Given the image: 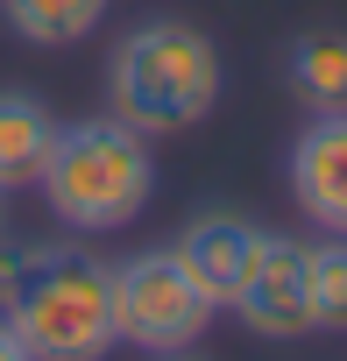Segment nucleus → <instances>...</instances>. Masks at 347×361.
<instances>
[{
  "label": "nucleus",
  "instance_id": "nucleus-8",
  "mask_svg": "<svg viewBox=\"0 0 347 361\" xmlns=\"http://www.w3.org/2000/svg\"><path fill=\"white\" fill-rule=\"evenodd\" d=\"M57 149V121L29 92H0V192L43 185V163Z\"/></svg>",
  "mask_w": 347,
  "mask_h": 361
},
{
  "label": "nucleus",
  "instance_id": "nucleus-10",
  "mask_svg": "<svg viewBox=\"0 0 347 361\" xmlns=\"http://www.w3.org/2000/svg\"><path fill=\"white\" fill-rule=\"evenodd\" d=\"M8 29L36 50H64V43H85L99 22H106V0H0Z\"/></svg>",
  "mask_w": 347,
  "mask_h": 361
},
{
  "label": "nucleus",
  "instance_id": "nucleus-12",
  "mask_svg": "<svg viewBox=\"0 0 347 361\" xmlns=\"http://www.w3.org/2000/svg\"><path fill=\"white\" fill-rule=\"evenodd\" d=\"M0 361H36V354L15 340V326H8V319H0Z\"/></svg>",
  "mask_w": 347,
  "mask_h": 361
},
{
  "label": "nucleus",
  "instance_id": "nucleus-1",
  "mask_svg": "<svg viewBox=\"0 0 347 361\" xmlns=\"http://www.w3.org/2000/svg\"><path fill=\"white\" fill-rule=\"evenodd\" d=\"M0 319L36 361H106L114 333V262L85 248H22L0 262Z\"/></svg>",
  "mask_w": 347,
  "mask_h": 361
},
{
  "label": "nucleus",
  "instance_id": "nucleus-11",
  "mask_svg": "<svg viewBox=\"0 0 347 361\" xmlns=\"http://www.w3.org/2000/svg\"><path fill=\"white\" fill-rule=\"evenodd\" d=\"M305 290H312V333L319 326H347V241H319L305 248Z\"/></svg>",
  "mask_w": 347,
  "mask_h": 361
},
{
  "label": "nucleus",
  "instance_id": "nucleus-3",
  "mask_svg": "<svg viewBox=\"0 0 347 361\" xmlns=\"http://www.w3.org/2000/svg\"><path fill=\"white\" fill-rule=\"evenodd\" d=\"M43 199L71 234H114V227L142 220V206L156 199L149 135H135L114 114L57 128V149L43 163Z\"/></svg>",
  "mask_w": 347,
  "mask_h": 361
},
{
  "label": "nucleus",
  "instance_id": "nucleus-2",
  "mask_svg": "<svg viewBox=\"0 0 347 361\" xmlns=\"http://www.w3.org/2000/svg\"><path fill=\"white\" fill-rule=\"evenodd\" d=\"M106 99L135 135H185L220 106V50L192 22H142L106 57Z\"/></svg>",
  "mask_w": 347,
  "mask_h": 361
},
{
  "label": "nucleus",
  "instance_id": "nucleus-7",
  "mask_svg": "<svg viewBox=\"0 0 347 361\" xmlns=\"http://www.w3.org/2000/svg\"><path fill=\"white\" fill-rule=\"evenodd\" d=\"M255 248H262V227L241 220V213H199V220L178 234V255H185V269L206 283L213 305H234V290H241Z\"/></svg>",
  "mask_w": 347,
  "mask_h": 361
},
{
  "label": "nucleus",
  "instance_id": "nucleus-14",
  "mask_svg": "<svg viewBox=\"0 0 347 361\" xmlns=\"http://www.w3.org/2000/svg\"><path fill=\"white\" fill-rule=\"evenodd\" d=\"M156 361H199V354H192V347H185V354H156Z\"/></svg>",
  "mask_w": 347,
  "mask_h": 361
},
{
  "label": "nucleus",
  "instance_id": "nucleus-9",
  "mask_svg": "<svg viewBox=\"0 0 347 361\" xmlns=\"http://www.w3.org/2000/svg\"><path fill=\"white\" fill-rule=\"evenodd\" d=\"M284 71L312 114H347V29H305L291 43Z\"/></svg>",
  "mask_w": 347,
  "mask_h": 361
},
{
  "label": "nucleus",
  "instance_id": "nucleus-5",
  "mask_svg": "<svg viewBox=\"0 0 347 361\" xmlns=\"http://www.w3.org/2000/svg\"><path fill=\"white\" fill-rule=\"evenodd\" d=\"M234 312H241V326L262 333V340H298V333H312L305 241L262 227V248H255V262H248V276H241V290H234Z\"/></svg>",
  "mask_w": 347,
  "mask_h": 361
},
{
  "label": "nucleus",
  "instance_id": "nucleus-13",
  "mask_svg": "<svg viewBox=\"0 0 347 361\" xmlns=\"http://www.w3.org/2000/svg\"><path fill=\"white\" fill-rule=\"evenodd\" d=\"M0 241H8V192H0Z\"/></svg>",
  "mask_w": 347,
  "mask_h": 361
},
{
  "label": "nucleus",
  "instance_id": "nucleus-6",
  "mask_svg": "<svg viewBox=\"0 0 347 361\" xmlns=\"http://www.w3.org/2000/svg\"><path fill=\"white\" fill-rule=\"evenodd\" d=\"M291 199L312 227L347 241V114H312L291 142Z\"/></svg>",
  "mask_w": 347,
  "mask_h": 361
},
{
  "label": "nucleus",
  "instance_id": "nucleus-4",
  "mask_svg": "<svg viewBox=\"0 0 347 361\" xmlns=\"http://www.w3.org/2000/svg\"><path fill=\"white\" fill-rule=\"evenodd\" d=\"M213 312L220 305L206 298V283L185 269L178 248H149L114 269V333L142 354H185L213 326Z\"/></svg>",
  "mask_w": 347,
  "mask_h": 361
}]
</instances>
